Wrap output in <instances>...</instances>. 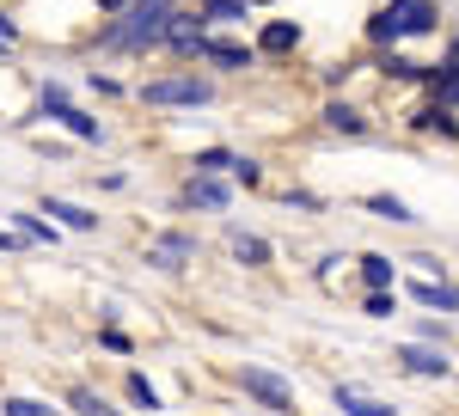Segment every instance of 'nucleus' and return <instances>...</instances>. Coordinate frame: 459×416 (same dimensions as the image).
<instances>
[{"instance_id":"aec40b11","label":"nucleus","mask_w":459,"mask_h":416,"mask_svg":"<svg viewBox=\"0 0 459 416\" xmlns=\"http://www.w3.org/2000/svg\"><path fill=\"white\" fill-rule=\"evenodd\" d=\"M374 43H398V13H380L374 19Z\"/></svg>"},{"instance_id":"6e6552de","label":"nucleus","mask_w":459,"mask_h":416,"mask_svg":"<svg viewBox=\"0 0 459 416\" xmlns=\"http://www.w3.org/2000/svg\"><path fill=\"white\" fill-rule=\"evenodd\" d=\"M203 56H214L221 68H251V49H239V43H221V37H203Z\"/></svg>"},{"instance_id":"1a4fd4ad","label":"nucleus","mask_w":459,"mask_h":416,"mask_svg":"<svg viewBox=\"0 0 459 416\" xmlns=\"http://www.w3.org/2000/svg\"><path fill=\"white\" fill-rule=\"evenodd\" d=\"M294 43H300V25H288V19H270V25H264V49H270V56H282Z\"/></svg>"},{"instance_id":"a211bd4d","label":"nucleus","mask_w":459,"mask_h":416,"mask_svg":"<svg viewBox=\"0 0 459 416\" xmlns=\"http://www.w3.org/2000/svg\"><path fill=\"white\" fill-rule=\"evenodd\" d=\"M233 251H239L246 264H270V245H264V239H251V233H239V239H233Z\"/></svg>"},{"instance_id":"bb28decb","label":"nucleus","mask_w":459,"mask_h":416,"mask_svg":"<svg viewBox=\"0 0 459 416\" xmlns=\"http://www.w3.org/2000/svg\"><path fill=\"white\" fill-rule=\"evenodd\" d=\"M0 43H13V19H0Z\"/></svg>"},{"instance_id":"ddd939ff","label":"nucleus","mask_w":459,"mask_h":416,"mask_svg":"<svg viewBox=\"0 0 459 416\" xmlns=\"http://www.w3.org/2000/svg\"><path fill=\"white\" fill-rule=\"evenodd\" d=\"M184 203H196V208H227V190H221V184H209V172H203L190 190H184Z\"/></svg>"},{"instance_id":"423d86ee","label":"nucleus","mask_w":459,"mask_h":416,"mask_svg":"<svg viewBox=\"0 0 459 416\" xmlns=\"http://www.w3.org/2000/svg\"><path fill=\"white\" fill-rule=\"evenodd\" d=\"M392 13H398V37L435 31V6H429V0H404V6H392Z\"/></svg>"},{"instance_id":"a878e982","label":"nucleus","mask_w":459,"mask_h":416,"mask_svg":"<svg viewBox=\"0 0 459 416\" xmlns=\"http://www.w3.org/2000/svg\"><path fill=\"white\" fill-rule=\"evenodd\" d=\"M233 178H239V184H257V178H264V172H257L251 160H233Z\"/></svg>"},{"instance_id":"4468645a","label":"nucleus","mask_w":459,"mask_h":416,"mask_svg":"<svg viewBox=\"0 0 459 416\" xmlns=\"http://www.w3.org/2000/svg\"><path fill=\"white\" fill-rule=\"evenodd\" d=\"M203 19H221V25H233V19H246V0H203Z\"/></svg>"},{"instance_id":"0eeeda50","label":"nucleus","mask_w":459,"mask_h":416,"mask_svg":"<svg viewBox=\"0 0 459 416\" xmlns=\"http://www.w3.org/2000/svg\"><path fill=\"white\" fill-rule=\"evenodd\" d=\"M423 307H441V312H459V288H447V282H435V276H423L417 288H411Z\"/></svg>"},{"instance_id":"dca6fc26","label":"nucleus","mask_w":459,"mask_h":416,"mask_svg":"<svg viewBox=\"0 0 459 416\" xmlns=\"http://www.w3.org/2000/svg\"><path fill=\"white\" fill-rule=\"evenodd\" d=\"M368 208H374L380 221H417V214H411V208L398 203V196H368Z\"/></svg>"},{"instance_id":"b1692460","label":"nucleus","mask_w":459,"mask_h":416,"mask_svg":"<svg viewBox=\"0 0 459 416\" xmlns=\"http://www.w3.org/2000/svg\"><path fill=\"white\" fill-rule=\"evenodd\" d=\"M6 411H13V416H49V404H37V398H13Z\"/></svg>"},{"instance_id":"9b49d317","label":"nucleus","mask_w":459,"mask_h":416,"mask_svg":"<svg viewBox=\"0 0 459 416\" xmlns=\"http://www.w3.org/2000/svg\"><path fill=\"white\" fill-rule=\"evenodd\" d=\"M166 43H172V49H203V25H190V19H166Z\"/></svg>"},{"instance_id":"39448f33","label":"nucleus","mask_w":459,"mask_h":416,"mask_svg":"<svg viewBox=\"0 0 459 416\" xmlns=\"http://www.w3.org/2000/svg\"><path fill=\"white\" fill-rule=\"evenodd\" d=\"M404 361H411V374H423V380H447V349L411 343V349H404Z\"/></svg>"},{"instance_id":"4be33fe9","label":"nucleus","mask_w":459,"mask_h":416,"mask_svg":"<svg viewBox=\"0 0 459 416\" xmlns=\"http://www.w3.org/2000/svg\"><path fill=\"white\" fill-rule=\"evenodd\" d=\"M368 312H374V318H392V294H386V288L368 294Z\"/></svg>"},{"instance_id":"412c9836","label":"nucleus","mask_w":459,"mask_h":416,"mask_svg":"<svg viewBox=\"0 0 459 416\" xmlns=\"http://www.w3.org/2000/svg\"><path fill=\"white\" fill-rule=\"evenodd\" d=\"M196 172H233V153H196Z\"/></svg>"},{"instance_id":"f3484780","label":"nucleus","mask_w":459,"mask_h":416,"mask_svg":"<svg viewBox=\"0 0 459 416\" xmlns=\"http://www.w3.org/2000/svg\"><path fill=\"white\" fill-rule=\"evenodd\" d=\"M56 117H62V123H68V129H74L80 141H99V123H92V117H80V110H68V104H62Z\"/></svg>"},{"instance_id":"393cba45","label":"nucleus","mask_w":459,"mask_h":416,"mask_svg":"<svg viewBox=\"0 0 459 416\" xmlns=\"http://www.w3.org/2000/svg\"><path fill=\"white\" fill-rule=\"evenodd\" d=\"M19 233H25V239H56V233H49L43 221H31V214H19Z\"/></svg>"},{"instance_id":"c85d7f7f","label":"nucleus","mask_w":459,"mask_h":416,"mask_svg":"<svg viewBox=\"0 0 459 416\" xmlns=\"http://www.w3.org/2000/svg\"><path fill=\"white\" fill-rule=\"evenodd\" d=\"M105 6H123V0H105Z\"/></svg>"},{"instance_id":"7c9ffc66","label":"nucleus","mask_w":459,"mask_h":416,"mask_svg":"<svg viewBox=\"0 0 459 416\" xmlns=\"http://www.w3.org/2000/svg\"><path fill=\"white\" fill-rule=\"evenodd\" d=\"M454 99H459V92H454Z\"/></svg>"},{"instance_id":"9d476101","label":"nucleus","mask_w":459,"mask_h":416,"mask_svg":"<svg viewBox=\"0 0 459 416\" xmlns=\"http://www.w3.org/2000/svg\"><path fill=\"white\" fill-rule=\"evenodd\" d=\"M325 129H337V135H361L368 123H361V110H350V104H325Z\"/></svg>"},{"instance_id":"6ab92c4d","label":"nucleus","mask_w":459,"mask_h":416,"mask_svg":"<svg viewBox=\"0 0 459 416\" xmlns=\"http://www.w3.org/2000/svg\"><path fill=\"white\" fill-rule=\"evenodd\" d=\"M129 398H135V404H147V411H160V392L147 386V374H129Z\"/></svg>"},{"instance_id":"cd10ccee","label":"nucleus","mask_w":459,"mask_h":416,"mask_svg":"<svg viewBox=\"0 0 459 416\" xmlns=\"http://www.w3.org/2000/svg\"><path fill=\"white\" fill-rule=\"evenodd\" d=\"M6 245H13V239H6V233H0V251H6Z\"/></svg>"},{"instance_id":"5701e85b","label":"nucleus","mask_w":459,"mask_h":416,"mask_svg":"<svg viewBox=\"0 0 459 416\" xmlns=\"http://www.w3.org/2000/svg\"><path fill=\"white\" fill-rule=\"evenodd\" d=\"M386 74H398V80H417L423 68H417V62H404V56H386Z\"/></svg>"},{"instance_id":"c756f323","label":"nucleus","mask_w":459,"mask_h":416,"mask_svg":"<svg viewBox=\"0 0 459 416\" xmlns=\"http://www.w3.org/2000/svg\"><path fill=\"white\" fill-rule=\"evenodd\" d=\"M246 6H264V0H246Z\"/></svg>"},{"instance_id":"f03ea898","label":"nucleus","mask_w":459,"mask_h":416,"mask_svg":"<svg viewBox=\"0 0 459 416\" xmlns=\"http://www.w3.org/2000/svg\"><path fill=\"white\" fill-rule=\"evenodd\" d=\"M147 104H209L203 80H147Z\"/></svg>"},{"instance_id":"f8f14e48","label":"nucleus","mask_w":459,"mask_h":416,"mask_svg":"<svg viewBox=\"0 0 459 416\" xmlns=\"http://www.w3.org/2000/svg\"><path fill=\"white\" fill-rule=\"evenodd\" d=\"M49 214H56L62 227H74V233H92V227H99V214H86V208H74V203H56V196H49Z\"/></svg>"},{"instance_id":"f257e3e1","label":"nucleus","mask_w":459,"mask_h":416,"mask_svg":"<svg viewBox=\"0 0 459 416\" xmlns=\"http://www.w3.org/2000/svg\"><path fill=\"white\" fill-rule=\"evenodd\" d=\"M166 19H172V0H135L105 31V43L110 49H147L153 37H166Z\"/></svg>"},{"instance_id":"7ed1b4c3","label":"nucleus","mask_w":459,"mask_h":416,"mask_svg":"<svg viewBox=\"0 0 459 416\" xmlns=\"http://www.w3.org/2000/svg\"><path fill=\"white\" fill-rule=\"evenodd\" d=\"M239 380H246V392H251V398H264L270 411H288V404H294V392H288V380H276L270 368H246Z\"/></svg>"},{"instance_id":"2eb2a0df","label":"nucleus","mask_w":459,"mask_h":416,"mask_svg":"<svg viewBox=\"0 0 459 416\" xmlns=\"http://www.w3.org/2000/svg\"><path fill=\"white\" fill-rule=\"evenodd\" d=\"M361 282L368 288H392V264L386 257H361Z\"/></svg>"},{"instance_id":"20e7f679","label":"nucleus","mask_w":459,"mask_h":416,"mask_svg":"<svg viewBox=\"0 0 459 416\" xmlns=\"http://www.w3.org/2000/svg\"><path fill=\"white\" fill-rule=\"evenodd\" d=\"M196 257V239H184V233H166V239L147 251V264H160V270H178V264H190Z\"/></svg>"}]
</instances>
